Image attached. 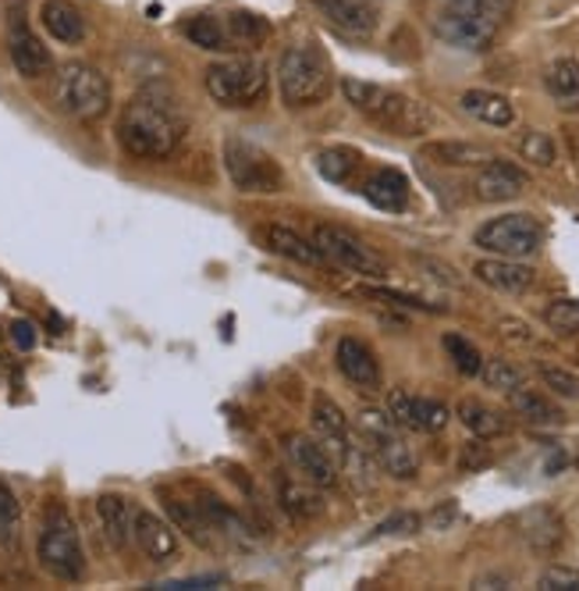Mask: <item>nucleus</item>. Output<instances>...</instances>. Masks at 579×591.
<instances>
[{
	"mask_svg": "<svg viewBox=\"0 0 579 591\" xmlns=\"http://www.w3.org/2000/svg\"><path fill=\"white\" fill-rule=\"evenodd\" d=\"M189 132V118L168 86H147L121 107L118 142L136 160H168Z\"/></svg>",
	"mask_w": 579,
	"mask_h": 591,
	"instance_id": "f257e3e1",
	"label": "nucleus"
},
{
	"mask_svg": "<svg viewBox=\"0 0 579 591\" xmlns=\"http://www.w3.org/2000/svg\"><path fill=\"white\" fill-rule=\"evenodd\" d=\"M516 0H441L433 14L438 40L459 50H487L512 22Z\"/></svg>",
	"mask_w": 579,
	"mask_h": 591,
	"instance_id": "f03ea898",
	"label": "nucleus"
},
{
	"mask_svg": "<svg viewBox=\"0 0 579 591\" xmlns=\"http://www.w3.org/2000/svg\"><path fill=\"white\" fill-rule=\"evenodd\" d=\"M341 93H346V100L359 115H367L373 125H381V129H388L395 136H423L433 125L430 107L423 100L398 93V89L349 76V79H341Z\"/></svg>",
	"mask_w": 579,
	"mask_h": 591,
	"instance_id": "7ed1b4c3",
	"label": "nucleus"
},
{
	"mask_svg": "<svg viewBox=\"0 0 579 591\" xmlns=\"http://www.w3.org/2000/svg\"><path fill=\"white\" fill-rule=\"evenodd\" d=\"M331 86H335L331 61L317 43L284 47L281 61H278V93L284 107L299 111V107L323 104L331 97Z\"/></svg>",
	"mask_w": 579,
	"mask_h": 591,
	"instance_id": "20e7f679",
	"label": "nucleus"
},
{
	"mask_svg": "<svg viewBox=\"0 0 579 591\" xmlns=\"http://www.w3.org/2000/svg\"><path fill=\"white\" fill-rule=\"evenodd\" d=\"M36 560H40V567L53 581L76 584L86 578V549L79 539V528L61 503L47 506V513H43L40 542H36Z\"/></svg>",
	"mask_w": 579,
	"mask_h": 591,
	"instance_id": "39448f33",
	"label": "nucleus"
},
{
	"mask_svg": "<svg viewBox=\"0 0 579 591\" xmlns=\"http://www.w3.org/2000/svg\"><path fill=\"white\" fill-rule=\"evenodd\" d=\"M53 97H58L61 111L68 118L93 125V121H100L107 111H111V79H107L97 65L68 61L58 71V82H53Z\"/></svg>",
	"mask_w": 579,
	"mask_h": 591,
	"instance_id": "423d86ee",
	"label": "nucleus"
},
{
	"mask_svg": "<svg viewBox=\"0 0 579 591\" xmlns=\"http://www.w3.org/2000/svg\"><path fill=\"white\" fill-rule=\"evenodd\" d=\"M203 86L221 107H257L267 97V65L257 58H224L203 71Z\"/></svg>",
	"mask_w": 579,
	"mask_h": 591,
	"instance_id": "0eeeda50",
	"label": "nucleus"
},
{
	"mask_svg": "<svg viewBox=\"0 0 579 591\" xmlns=\"http://www.w3.org/2000/svg\"><path fill=\"white\" fill-rule=\"evenodd\" d=\"M359 435H363L370 456L377 460V467L385 474H391L395 481H412L420 474V460L406 445L402 427L391 421L388 410H359L356 417Z\"/></svg>",
	"mask_w": 579,
	"mask_h": 591,
	"instance_id": "6e6552de",
	"label": "nucleus"
},
{
	"mask_svg": "<svg viewBox=\"0 0 579 591\" xmlns=\"http://www.w3.org/2000/svg\"><path fill=\"white\" fill-rule=\"evenodd\" d=\"M224 171L239 193H281L284 189V168L278 165V157L242 136L224 139Z\"/></svg>",
	"mask_w": 579,
	"mask_h": 591,
	"instance_id": "1a4fd4ad",
	"label": "nucleus"
},
{
	"mask_svg": "<svg viewBox=\"0 0 579 591\" xmlns=\"http://www.w3.org/2000/svg\"><path fill=\"white\" fill-rule=\"evenodd\" d=\"M473 243L495 257H512V260H527L540 254L545 246V228L527 210H512V214H498V218L483 221L473 232Z\"/></svg>",
	"mask_w": 579,
	"mask_h": 591,
	"instance_id": "9d476101",
	"label": "nucleus"
},
{
	"mask_svg": "<svg viewBox=\"0 0 579 591\" xmlns=\"http://www.w3.org/2000/svg\"><path fill=\"white\" fill-rule=\"evenodd\" d=\"M313 246L323 254V260H331L346 272L359 275V278H388V260L377 254L373 246H367L356 232L341 228V225H328L320 221L313 225Z\"/></svg>",
	"mask_w": 579,
	"mask_h": 591,
	"instance_id": "9b49d317",
	"label": "nucleus"
},
{
	"mask_svg": "<svg viewBox=\"0 0 579 591\" xmlns=\"http://www.w3.org/2000/svg\"><path fill=\"white\" fill-rule=\"evenodd\" d=\"M8 58H11L14 71L22 79H43V76H50V68H53V58H50L47 43L29 29L26 11L18 4L11 8V18H8Z\"/></svg>",
	"mask_w": 579,
	"mask_h": 591,
	"instance_id": "f8f14e48",
	"label": "nucleus"
},
{
	"mask_svg": "<svg viewBox=\"0 0 579 591\" xmlns=\"http://www.w3.org/2000/svg\"><path fill=\"white\" fill-rule=\"evenodd\" d=\"M388 414L398 427H406V432H423V435L445 432L451 421L448 403L430 400V396H412L406 388L388 392Z\"/></svg>",
	"mask_w": 579,
	"mask_h": 591,
	"instance_id": "ddd939ff",
	"label": "nucleus"
},
{
	"mask_svg": "<svg viewBox=\"0 0 579 591\" xmlns=\"http://www.w3.org/2000/svg\"><path fill=\"white\" fill-rule=\"evenodd\" d=\"M284 456L292 463V471L306 481H313L317 489H331L341 474L338 460L328 453V445L313 435H302V432L284 435Z\"/></svg>",
	"mask_w": 579,
	"mask_h": 591,
	"instance_id": "4468645a",
	"label": "nucleus"
},
{
	"mask_svg": "<svg viewBox=\"0 0 579 591\" xmlns=\"http://www.w3.org/2000/svg\"><path fill=\"white\" fill-rule=\"evenodd\" d=\"M527 186H530V175L505 157L483 160L477 178H473V193L483 204H509V200H516V196L527 193Z\"/></svg>",
	"mask_w": 579,
	"mask_h": 591,
	"instance_id": "2eb2a0df",
	"label": "nucleus"
},
{
	"mask_svg": "<svg viewBox=\"0 0 579 591\" xmlns=\"http://www.w3.org/2000/svg\"><path fill=\"white\" fill-rule=\"evenodd\" d=\"M310 4L320 11L323 22L335 32L349 36V40H370L377 26H381V18H377V8L370 0H310Z\"/></svg>",
	"mask_w": 579,
	"mask_h": 591,
	"instance_id": "dca6fc26",
	"label": "nucleus"
},
{
	"mask_svg": "<svg viewBox=\"0 0 579 591\" xmlns=\"http://www.w3.org/2000/svg\"><path fill=\"white\" fill-rule=\"evenodd\" d=\"M512 531L527 542L533 552H555L566 542V521L555 506L540 503L512 516Z\"/></svg>",
	"mask_w": 579,
	"mask_h": 591,
	"instance_id": "f3484780",
	"label": "nucleus"
},
{
	"mask_svg": "<svg viewBox=\"0 0 579 591\" xmlns=\"http://www.w3.org/2000/svg\"><path fill=\"white\" fill-rule=\"evenodd\" d=\"M252 239H257L267 254H274V257H284V260H292V264H302V267H320V264H328L323 260V254L313 246V239H306L302 232L296 228H288V225H257L252 228Z\"/></svg>",
	"mask_w": 579,
	"mask_h": 591,
	"instance_id": "a211bd4d",
	"label": "nucleus"
},
{
	"mask_svg": "<svg viewBox=\"0 0 579 591\" xmlns=\"http://www.w3.org/2000/svg\"><path fill=\"white\" fill-rule=\"evenodd\" d=\"M335 364L356 388H363V392L381 388V361H377V353L363 343V338H356V335L338 338Z\"/></svg>",
	"mask_w": 579,
	"mask_h": 591,
	"instance_id": "6ab92c4d",
	"label": "nucleus"
},
{
	"mask_svg": "<svg viewBox=\"0 0 579 591\" xmlns=\"http://www.w3.org/2000/svg\"><path fill=\"white\" fill-rule=\"evenodd\" d=\"M473 275L477 282H483L487 289L505 293V296H522L527 289H533L537 272L530 264L512 260V257H487L473 264Z\"/></svg>",
	"mask_w": 579,
	"mask_h": 591,
	"instance_id": "aec40b11",
	"label": "nucleus"
},
{
	"mask_svg": "<svg viewBox=\"0 0 579 591\" xmlns=\"http://www.w3.org/2000/svg\"><path fill=\"white\" fill-rule=\"evenodd\" d=\"M132 539L142 549V556L153 563H171L178 556V534H174L171 521H164V516H157L150 510H136Z\"/></svg>",
	"mask_w": 579,
	"mask_h": 591,
	"instance_id": "412c9836",
	"label": "nucleus"
},
{
	"mask_svg": "<svg viewBox=\"0 0 579 591\" xmlns=\"http://www.w3.org/2000/svg\"><path fill=\"white\" fill-rule=\"evenodd\" d=\"M274 485H278V506L292 516L296 524H310L323 510H328L320 489L313 485V481L299 477V474H278Z\"/></svg>",
	"mask_w": 579,
	"mask_h": 591,
	"instance_id": "4be33fe9",
	"label": "nucleus"
},
{
	"mask_svg": "<svg viewBox=\"0 0 579 591\" xmlns=\"http://www.w3.org/2000/svg\"><path fill=\"white\" fill-rule=\"evenodd\" d=\"M359 193L367 196V204H373L377 210H385V214H402L409 207V200H412L409 178L398 168H373L363 178Z\"/></svg>",
	"mask_w": 579,
	"mask_h": 591,
	"instance_id": "5701e85b",
	"label": "nucleus"
},
{
	"mask_svg": "<svg viewBox=\"0 0 579 591\" xmlns=\"http://www.w3.org/2000/svg\"><path fill=\"white\" fill-rule=\"evenodd\" d=\"M310 421H313V432L320 435L323 445H328V453L338 460V471H341V460H346L349 445H352L349 442V417L341 414V406L331 396L317 392L313 410H310Z\"/></svg>",
	"mask_w": 579,
	"mask_h": 591,
	"instance_id": "b1692460",
	"label": "nucleus"
},
{
	"mask_svg": "<svg viewBox=\"0 0 579 591\" xmlns=\"http://www.w3.org/2000/svg\"><path fill=\"white\" fill-rule=\"evenodd\" d=\"M160 499H164V510L171 516V524L189 534V542L199 545V549H217V531L210 528V521L203 516V510H199V503H192V499H182L174 492H160Z\"/></svg>",
	"mask_w": 579,
	"mask_h": 591,
	"instance_id": "393cba45",
	"label": "nucleus"
},
{
	"mask_svg": "<svg viewBox=\"0 0 579 591\" xmlns=\"http://www.w3.org/2000/svg\"><path fill=\"white\" fill-rule=\"evenodd\" d=\"M40 22H43V29L53 36V40L64 43V47H79L86 40V32H89L86 14L71 4V0H43V4H40Z\"/></svg>",
	"mask_w": 579,
	"mask_h": 591,
	"instance_id": "a878e982",
	"label": "nucleus"
},
{
	"mask_svg": "<svg viewBox=\"0 0 579 591\" xmlns=\"http://www.w3.org/2000/svg\"><path fill=\"white\" fill-rule=\"evenodd\" d=\"M459 107L469 118L491 125V129H509V125H516V104L509 97L495 93V89H466L459 97Z\"/></svg>",
	"mask_w": 579,
	"mask_h": 591,
	"instance_id": "bb28decb",
	"label": "nucleus"
},
{
	"mask_svg": "<svg viewBox=\"0 0 579 591\" xmlns=\"http://www.w3.org/2000/svg\"><path fill=\"white\" fill-rule=\"evenodd\" d=\"M97 516H100L103 539L111 542L118 552L129 549V542H132V521H136V510L129 506V499L118 495V492H103L97 499Z\"/></svg>",
	"mask_w": 579,
	"mask_h": 591,
	"instance_id": "cd10ccee",
	"label": "nucleus"
},
{
	"mask_svg": "<svg viewBox=\"0 0 579 591\" xmlns=\"http://www.w3.org/2000/svg\"><path fill=\"white\" fill-rule=\"evenodd\" d=\"M456 417L466 424V432L473 435V439H498V435H509L512 432V421L505 417L501 410L487 406L483 400H473V396L459 400Z\"/></svg>",
	"mask_w": 579,
	"mask_h": 591,
	"instance_id": "c85d7f7f",
	"label": "nucleus"
},
{
	"mask_svg": "<svg viewBox=\"0 0 579 591\" xmlns=\"http://www.w3.org/2000/svg\"><path fill=\"white\" fill-rule=\"evenodd\" d=\"M505 396H509L512 414L522 417L527 424H533V427H555V424L566 421L562 410H558L548 396H540L537 388H527V382H522L519 388H512V392H505Z\"/></svg>",
	"mask_w": 579,
	"mask_h": 591,
	"instance_id": "c756f323",
	"label": "nucleus"
},
{
	"mask_svg": "<svg viewBox=\"0 0 579 591\" xmlns=\"http://www.w3.org/2000/svg\"><path fill=\"white\" fill-rule=\"evenodd\" d=\"M423 157L433 160L441 168H480L483 160H491L495 154L480 147V142H466V139H433L423 147Z\"/></svg>",
	"mask_w": 579,
	"mask_h": 591,
	"instance_id": "7c9ffc66",
	"label": "nucleus"
},
{
	"mask_svg": "<svg viewBox=\"0 0 579 591\" xmlns=\"http://www.w3.org/2000/svg\"><path fill=\"white\" fill-rule=\"evenodd\" d=\"M545 89L562 111H579V61L555 58L545 68Z\"/></svg>",
	"mask_w": 579,
	"mask_h": 591,
	"instance_id": "2f4dec72",
	"label": "nucleus"
},
{
	"mask_svg": "<svg viewBox=\"0 0 579 591\" xmlns=\"http://www.w3.org/2000/svg\"><path fill=\"white\" fill-rule=\"evenodd\" d=\"M359 168H363V154L352 147H328L317 154V171L328 178L331 186H352Z\"/></svg>",
	"mask_w": 579,
	"mask_h": 591,
	"instance_id": "473e14b6",
	"label": "nucleus"
},
{
	"mask_svg": "<svg viewBox=\"0 0 579 591\" xmlns=\"http://www.w3.org/2000/svg\"><path fill=\"white\" fill-rule=\"evenodd\" d=\"M182 32L189 36L196 47H203V50H213V53L231 50L224 18H217V14H196V18H189V22L182 26Z\"/></svg>",
	"mask_w": 579,
	"mask_h": 591,
	"instance_id": "72a5a7b5",
	"label": "nucleus"
},
{
	"mask_svg": "<svg viewBox=\"0 0 579 591\" xmlns=\"http://www.w3.org/2000/svg\"><path fill=\"white\" fill-rule=\"evenodd\" d=\"M18 545H22V503L8 481H0V549L18 552Z\"/></svg>",
	"mask_w": 579,
	"mask_h": 591,
	"instance_id": "f704fd0d",
	"label": "nucleus"
},
{
	"mask_svg": "<svg viewBox=\"0 0 579 591\" xmlns=\"http://www.w3.org/2000/svg\"><path fill=\"white\" fill-rule=\"evenodd\" d=\"M224 29H228V40H231V50L234 47H257L267 40V22L260 14L252 11H234L224 18Z\"/></svg>",
	"mask_w": 579,
	"mask_h": 591,
	"instance_id": "c9c22d12",
	"label": "nucleus"
},
{
	"mask_svg": "<svg viewBox=\"0 0 579 591\" xmlns=\"http://www.w3.org/2000/svg\"><path fill=\"white\" fill-rule=\"evenodd\" d=\"M441 346L445 353L451 356V364H456L459 374H466V378H480V367H483V353L469 343L466 335H456V332H448L441 338Z\"/></svg>",
	"mask_w": 579,
	"mask_h": 591,
	"instance_id": "e433bc0d",
	"label": "nucleus"
},
{
	"mask_svg": "<svg viewBox=\"0 0 579 591\" xmlns=\"http://www.w3.org/2000/svg\"><path fill=\"white\" fill-rule=\"evenodd\" d=\"M519 157L530 160L533 168H551L558 160V150H555V139L540 129H527L519 136Z\"/></svg>",
	"mask_w": 579,
	"mask_h": 591,
	"instance_id": "4c0bfd02",
	"label": "nucleus"
},
{
	"mask_svg": "<svg viewBox=\"0 0 579 591\" xmlns=\"http://www.w3.org/2000/svg\"><path fill=\"white\" fill-rule=\"evenodd\" d=\"M480 378H483L487 388L512 392V388H519L522 382H527V374H522V367H516L512 361H501V356H491V361H483Z\"/></svg>",
	"mask_w": 579,
	"mask_h": 591,
	"instance_id": "58836bf2",
	"label": "nucleus"
},
{
	"mask_svg": "<svg viewBox=\"0 0 579 591\" xmlns=\"http://www.w3.org/2000/svg\"><path fill=\"white\" fill-rule=\"evenodd\" d=\"M359 293L370 296V299H385V303H391V307H409V311H427V314H445V311H448L445 303H427V299L412 296V293L385 289V285H363Z\"/></svg>",
	"mask_w": 579,
	"mask_h": 591,
	"instance_id": "ea45409f",
	"label": "nucleus"
},
{
	"mask_svg": "<svg viewBox=\"0 0 579 591\" xmlns=\"http://www.w3.org/2000/svg\"><path fill=\"white\" fill-rule=\"evenodd\" d=\"M545 325L555 335H576L579 332V299H555L545 307Z\"/></svg>",
	"mask_w": 579,
	"mask_h": 591,
	"instance_id": "a19ab883",
	"label": "nucleus"
},
{
	"mask_svg": "<svg viewBox=\"0 0 579 591\" xmlns=\"http://www.w3.org/2000/svg\"><path fill=\"white\" fill-rule=\"evenodd\" d=\"M540 382H545L548 392H555L558 400H579V374H572L569 367L558 364H540Z\"/></svg>",
	"mask_w": 579,
	"mask_h": 591,
	"instance_id": "79ce46f5",
	"label": "nucleus"
},
{
	"mask_svg": "<svg viewBox=\"0 0 579 591\" xmlns=\"http://www.w3.org/2000/svg\"><path fill=\"white\" fill-rule=\"evenodd\" d=\"M491 445H487V439H473V442H466L462 445V453H459V467L462 474H477L483 467H491Z\"/></svg>",
	"mask_w": 579,
	"mask_h": 591,
	"instance_id": "37998d69",
	"label": "nucleus"
},
{
	"mask_svg": "<svg viewBox=\"0 0 579 591\" xmlns=\"http://www.w3.org/2000/svg\"><path fill=\"white\" fill-rule=\"evenodd\" d=\"M420 524H423L420 513L402 510V513H391L388 521L377 524V531L370 534V539H388V534H416V531H420Z\"/></svg>",
	"mask_w": 579,
	"mask_h": 591,
	"instance_id": "c03bdc74",
	"label": "nucleus"
},
{
	"mask_svg": "<svg viewBox=\"0 0 579 591\" xmlns=\"http://www.w3.org/2000/svg\"><path fill=\"white\" fill-rule=\"evenodd\" d=\"M540 591H579V570L572 567H548L545 574L537 578Z\"/></svg>",
	"mask_w": 579,
	"mask_h": 591,
	"instance_id": "a18cd8bd",
	"label": "nucleus"
},
{
	"mask_svg": "<svg viewBox=\"0 0 579 591\" xmlns=\"http://www.w3.org/2000/svg\"><path fill=\"white\" fill-rule=\"evenodd\" d=\"M11 343L22 349V353H29L32 346H36V328H32V321H26V317H18V321H11Z\"/></svg>",
	"mask_w": 579,
	"mask_h": 591,
	"instance_id": "49530a36",
	"label": "nucleus"
},
{
	"mask_svg": "<svg viewBox=\"0 0 579 591\" xmlns=\"http://www.w3.org/2000/svg\"><path fill=\"white\" fill-rule=\"evenodd\" d=\"M498 328H501L505 338H512V343H522V346H533V343H537V338L530 335V328L522 325V321H509V317H505Z\"/></svg>",
	"mask_w": 579,
	"mask_h": 591,
	"instance_id": "de8ad7c7",
	"label": "nucleus"
},
{
	"mask_svg": "<svg viewBox=\"0 0 579 591\" xmlns=\"http://www.w3.org/2000/svg\"><path fill=\"white\" fill-rule=\"evenodd\" d=\"M420 264L427 267V272H433V278L445 282V285H459V275L451 272L448 264H438V260H430V257H420Z\"/></svg>",
	"mask_w": 579,
	"mask_h": 591,
	"instance_id": "09e8293b",
	"label": "nucleus"
},
{
	"mask_svg": "<svg viewBox=\"0 0 579 591\" xmlns=\"http://www.w3.org/2000/svg\"><path fill=\"white\" fill-rule=\"evenodd\" d=\"M451 516H456V503H448V506H441L438 513H433V516H430V524H438V528H445V524L451 521Z\"/></svg>",
	"mask_w": 579,
	"mask_h": 591,
	"instance_id": "8fccbe9b",
	"label": "nucleus"
}]
</instances>
